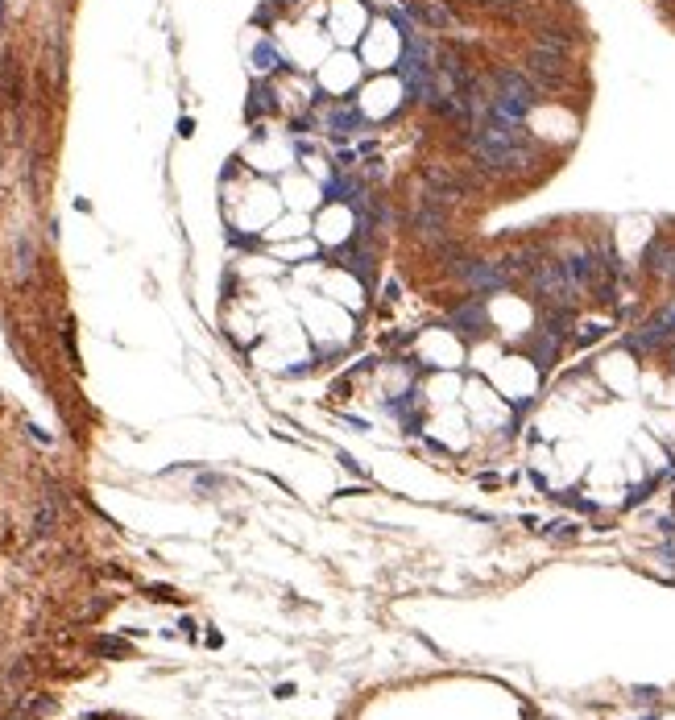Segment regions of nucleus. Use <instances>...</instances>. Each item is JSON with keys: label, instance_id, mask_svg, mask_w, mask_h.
<instances>
[{"label": "nucleus", "instance_id": "nucleus-1", "mask_svg": "<svg viewBox=\"0 0 675 720\" xmlns=\"http://www.w3.org/2000/svg\"><path fill=\"white\" fill-rule=\"evenodd\" d=\"M460 277H464L477 294H497V290L514 286V274L506 269V261H485V257L460 261Z\"/></svg>", "mask_w": 675, "mask_h": 720}, {"label": "nucleus", "instance_id": "nucleus-2", "mask_svg": "<svg viewBox=\"0 0 675 720\" xmlns=\"http://www.w3.org/2000/svg\"><path fill=\"white\" fill-rule=\"evenodd\" d=\"M526 71L539 75V84H542V87H559V84H564V75H567L564 50H551V46L531 50V59H526Z\"/></svg>", "mask_w": 675, "mask_h": 720}, {"label": "nucleus", "instance_id": "nucleus-3", "mask_svg": "<svg viewBox=\"0 0 675 720\" xmlns=\"http://www.w3.org/2000/svg\"><path fill=\"white\" fill-rule=\"evenodd\" d=\"M531 360L539 369H551L555 360H559V340H551V332H542V336L531 344Z\"/></svg>", "mask_w": 675, "mask_h": 720}, {"label": "nucleus", "instance_id": "nucleus-4", "mask_svg": "<svg viewBox=\"0 0 675 720\" xmlns=\"http://www.w3.org/2000/svg\"><path fill=\"white\" fill-rule=\"evenodd\" d=\"M481 4H506V0H481Z\"/></svg>", "mask_w": 675, "mask_h": 720}]
</instances>
